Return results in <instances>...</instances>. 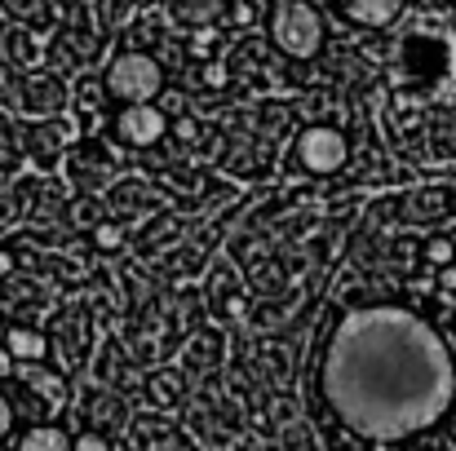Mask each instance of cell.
I'll return each instance as SVG.
<instances>
[{
    "label": "cell",
    "instance_id": "obj_2",
    "mask_svg": "<svg viewBox=\"0 0 456 451\" xmlns=\"http://www.w3.org/2000/svg\"><path fill=\"white\" fill-rule=\"evenodd\" d=\"M275 40H280L284 53L310 58L323 44V18H319V9L305 4V0H284L280 13H275Z\"/></svg>",
    "mask_w": 456,
    "mask_h": 451
},
{
    "label": "cell",
    "instance_id": "obj_6",
    "mask_svg": "<svg viewBox=\"0 0 456 451\" xmlns=\"http://www.w3.org/2000/svg\"><path fill=\"white\" fill-rule=\"evenodd\" d=\"M13 451H71V439L62 430H53V425H36V430H27L18 439Z\"/></svg>",
    "mask_w": 456,
    "mask_h": 451
},
{
    "label": "cell",
    "instance_id": "obj_4",
    "mask_svg": "<svg viewBox=\"0 0 456 451\" xmlns=\"http://www.w3.org/2000/svg\"><path fill=\"white\" fill-rule=\"evenodd\" d=\"M116 129H120V142L147 147V142H155V138L164 133V116H159V111H147V107L138 102V107H129V111L116 120Z\"/></svg>",
    "mask_w": 456,
    "mask_h": 451
},
{
    "label": "cell",
    "instance_id": "obj_5",
    "mask_svg": "<svg viewBox=\"0 0 456 451\" xmlns=\"http://www.w3.org/2000/svg\"><path fill=\"white\" fill-rule=\"evenodd\" d=\"M341 13L359 27H390L403 13V0H341Z\"/></svg>",
    "mask_w": 456,
    "mask_h": 451
},
{
    "label": "cell",
    "instance_id": "obj_8",
    "mask_svg": "<svg viewBox=\"0 0 456 451\" xmlns=\"http://www.w3.org/2000/svg\"><path fill=\"white\" fill-rule=\"evenodd\" d=\"M71 451H107V443H102V439H94V434H85L80 443H71Z\"/></svg>",
    "mask_w": 456,
    "mask_h": 451
},
{
    "label": "cell",
    "instance_id": "obj_9",
    "mask_svg": "<svg viewBox=\"0 0 456 451\" xmlns=\"http://www.w3.org/2000/svg\"><path fill=\"white\" fill-rule=\"evenodd\" d=\"M0 451H4V447H0Z\"/></svg>",
    "mask_w": 456,
    "mask_h": 451
},
{
    "label": "cell",
    "instance_id": "obj_7",
    "mask_svg": "<svg viewBox=\"0 0 456 451\" xmlns=\"http://www.w3.org/2000/svg\"><path fill=\"white\" fill-rule=\"evenodd\" d=\"M9 430H13V403H9V399L0 394V439H4Z\"/></svg>",
    "mask_w": 456,
    "mask_h": 451
},
{
    "label": "cell",
    "instance_id": "obj_1",
    "mask_svg": "<svg viewBox=\"0 0 456 451\" xmlns=\"http://www.w3.org/2000/svg\"><path fill=\"white\" fill-rule=\"evenodd\" d=\"M159 85H164V71H159V62L147 58V53H120V58L107 67V93L120 98L125 107H138V102L155 98Z\"/></svg>",
    "mask_w": 456,
    "mask_h": 451
},
{
    "label": "cell",
    "instance_id": "obj_3",
    "mask_svg": "<svg viewBox=\"0 0 456 451\" xmlns=\"http://www.w3.org/2000/svg\"><path fill=\"white\" fill-rule=\"evenodd\" d=\"M293 150H297V164L310 168V173H337V168L346 164V155H350V142H346L341 129L314 125V129H305L302 138H297Z\"/></svg>",
    "mask_w": 456,
    "mask_h": 451
}]
</instances>
